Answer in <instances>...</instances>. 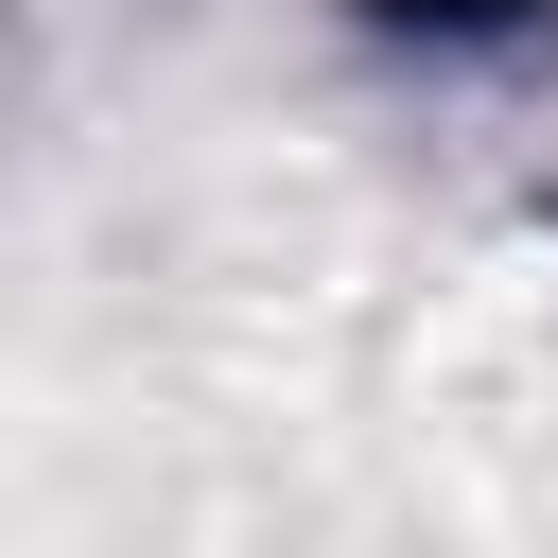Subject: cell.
I'll use <instances>...</instances> for the list:
<instances>
[{
	"label": "cell",
	"mask_w": 558,
	"mask_h": 558,
	"mask_svg": "<svg viewBox=\"0 0 558 558\" xmlns=\"http://www.w3.org/2000/svg\"><path fill=\"white\" fill-rule=\"evenodd\" d=\"M384 17H418V35H506V17H541V0H384Z\"/></svg>",
	"instance_id": "cell-1"
}]
</instances>
